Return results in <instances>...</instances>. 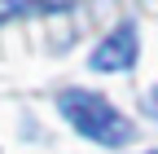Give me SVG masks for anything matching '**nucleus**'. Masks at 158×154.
I'll list each match as a JSON object with an SVG mask.
<instances>
[{
  "instance_id": "nucleus-5",
  "label": "nucleus",
  "mask_w": 158,
  "mask_h": 154,
  "mask_svg": "<svg viewBox=\"0 0 158 154\" xmlns=\"http://www.w3.org/2000/svg\"><path fill=\"white\" fill-rule=\"evenodd\" d=\"M149 154H158V150H149Z\"/></svg>"
},
{
  "instance_id": "nucleus-2",
  "label": "nucleus",
  "mask_w": 158,
  "mask_h": 154,
  "mask_svg": "<svg viewBox=\"0 0 158 154\" xmlns=\"http://www.w3.org/2000/svg\"><path fill=\"white\" fill-rule=\"evenodd\" d=\"M136 27L132 22H123L118 31H110L101 44L92 49V57H88V66L92 71H127L132 62H136Z\"/></svg>"
},
{
  "instance_id": "nucleus-3",
  "label": "nucleus",
  "mask_w": 158,
  "mask_h": 154,
  "mask_svg": "<svg viewBox=\"0 0 158 154\" xmlns=\"http://www.w3.org/2000/svg\"><path fill=\"white\" fill-rule=\"evenodd\" d=\"M40 0H0V27L9 22V18H18V13H27V9H35Z\"/></svg>"
},
{
  "instance_id": "nucleus-4",
  "label": "nucleus",
  "mask_w": 158,
  "mask_h": 154,
  "mask_svg": "<svg viewBox=\"0 0 158 154\" xmlns=\"http://www.w3.org/2000/svg\"><path fill=\"white\" fill-rule=\"evenodd\" d=\"M145 110L158 119V88H149V92H145Z\"/></svg>"
},
{
  "instance_id": "nucleus-1",
  "label": "nucleus",
  "mask_w": 158,
  "mask_h": 154,
  "mask_svg": "<svg viewBox=\"0 0 158 154\" xmlns=\"http://www.w3.org/2000/svg\"><path fill=\"white\" fill-rule=\"evenodd\" d=\"M57 110L66 114V123L79 132V137H88L97 145H127L132 141V123L101 97V92L66 88V92H57Z\"/></svg>"
}]
</instances>
